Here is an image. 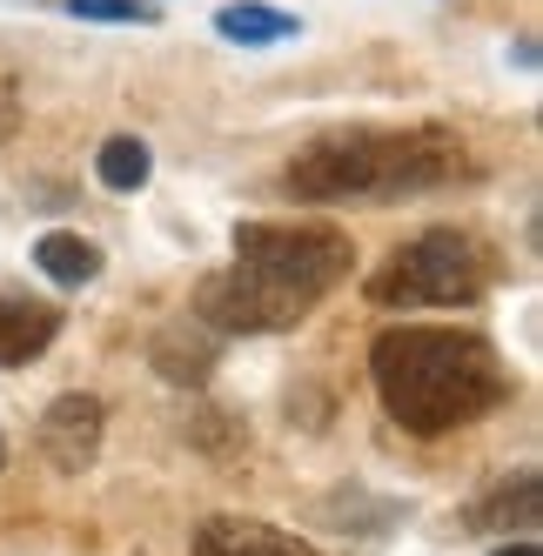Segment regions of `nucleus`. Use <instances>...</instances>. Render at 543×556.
<instances>
[{"instance_id":"nucleus-1","label":"nucleus","mask_w":543,"mask_h":556,"mask_svg":"<svg viewBox=\"0 0 543 556\" xmlns=\"http://www.w3.org/2000/svg\"><path fill=\"white\" fill-rule=\"evenodd\" d=\"M369 376L390 422H403L409 435H450L463 422L490 416L510 376H503L496 349L470 329H390L369 349Z\"/></svg>"},{"instance_id":"nucleus-2","label":"nucleus","mask_w":543,"mask_h":556,"mask_svg":"<svg viewBox=\"0 0 543 556\" xmlns=\"http://www.w3.org/2000/svg\"><path fill=\"white\" fill-rule=\"evenodd\" d=\"M463 175V141L450 128H336L289 162L295 202H356V194H422Z\"/></svg>"},{"instance_id":"nucleus-3","label":"nucleus","mask_w":543,"mask_h":556,"mask_svg":"<svg viewBox=\"0 0 543 556\" xmlns=\"http://www.w3.org/2000/svg\"><path fill=\"white\" fill-rule=\"evenodd\" d=\"M483 282H490V262L470 235L430 228L369 275V302L376 308H463L483 295Z\"/></svg>"},{"instance_id":"nucleus-4","label":"nucleus","mask_w":543,"mask_h":556,"mask_svg":"<svg viewBox=\"0 0 543 556\" xmlns=\"http://www.w3.org/2000/svg\"><path fill=\"white\" fill-rule=\"evenodd\" d=\"M236 262L268 275V282H282L308 302H323L349 268H356V249H349L342 228H323V222H242L236 228Z\"/></svg>"},{"instance_id":"nucleus-5","label":"nucleus","mask_w":543,"mask_h":556,"mask_svg":"<svg viewBox=\"0 0 543 556\" xmlns=\"http://www.w3.org/2000/svg\"><path fill=\"white\" fill-rule=\"evenodd\" d=\"M308 308H316L308 295L268 282V275H255L242 262L209 275V282L195 289V323H209L215 336H276V329H295Z\"/></svg>"},{"instance_id":"nucleus-6","label":"nucleus","mask_w":543,"mask_h":556,"mask_svg":"<svg viewBox=\"0 0 543 556\" xmlns=\"http://www.w3.org/2000/svg\"><path fill=\"white\" fill-rule=\"evenodd\" d=\"M101 429H108V409H101V395H61V403H48V416H41V450H48V463L54 469H67V476H81L94 456H101Z\"/></svg>"},{"instance_id":"nucleus-7","label":"nucleus","mask_w":543,"mask_h":556,"mask_svg":"<svg viewBox=\"0 0 543 556\" xmlns=\"http://www.w3.org/2000/svg\"><path fill=\"white\" fill-rule=\"evenodd\" d=\"M195 556H323V549L276 523H255V516H209L195 530Z\"/></svg>"},{"instance_id":"nucleus-8","label":"nucleus","mask_w":543,"mask_h":556,"mask_svg":"<svg viewBox=\"0 0 543 556\" xmlns=\"http://www.w3.org/2000/svg\"><path fill=\"white\" fill-rule=\"evenodd\" d=\"M215 363H222V336L209 323H195V315H181V323H168L162 336H154V369H162L168 382H181V389L209 382Z\"/></svg>"},{"instance_id":"nucleus-9","label":"nucleus","mask_w":543,"mask_h":556,"mask_svg":"<svg viewBox=\"0 0 543 556\" xmlns=\"http://www.w3.org/2000/svg\"><path fill=\"white\" fill-rule=\"evenodd\" d=\"M61 329V315L48 302H21V295H0V369H27Z\"/></svg>"},{"instance_id":"nucleus-10","label":"nucleus","mask_w":543,"mask_h":556,"mask_svg":"<svg viewBox=\"0 0 543 556\" xmlns=\"http://www.w3.org/2000/svg\"><path fill=\"white\" fill-rule=\"evenodd\" d=\"M34 268H48V282H61V289H88L101 275V249L81 242V235H67V228H48L34 242Z\"/></svg>"},{"instance_id":"nucleus-11","label":"nucleus","mask_w":543,"mask_h":556,"mask_svg":"<svg viewBox=\"0 0 543 556\" xmlns=\"http://www.w3.org/2000/svg\"><path fill=\"white\" fill-rule=\"evenodd\" d=\"M215 34L222 41H242V48H276V41H295V14L282 8H262V0H236V8L215 14Z\"/></svg>"},{"instance_id":"nucleus-12","label":"nucleus","mask_w":543,"mask_h":556,"mask_svg":"<svg viewBox=\"0 0 543 556\" xmlns=\"http://www.w3.org/2000/svg\"><path fill=\"white\" fill-rule=\"evenodd\" d=\"M470 523H477V530H490V523L510 530V523H517V530L530 536V530H536V476L523 469V476H510V483H496V496L470 509Z\"/></svg>"},{"instance_id":"nucleus-13","label":"nucleus","mask_w":543,"mask_h":556,"mask_svg":"<svg viewBox=\"0 0 543 556\" xmlns=\"http://www.w3.org/2000/svg\"><path fill=\"white\" fill-rule=\"evenodd\" d=\"M94 175H101V188H114V194H135V188H148V175H154V154H148V141H135V135H114V141L101 148Z\"/></svg>"},{"instance_id":"nucleus-14","label":"nucleus","mask_w":543,"mask_h":556,"mask_svg":"<svg viewBox=\"0 0 543 556\" xmlns=\"http://www.w3.org/2000/svg\"><path fill=\"white\" fill-rule=\"evenodd\" d=\"M74 21H108V27H148L154 0H61Z\"/></svg>"},{"instance_id":"nucleus-15","label":"nucleus","mask_w":543,"mask_h":556,"mask_svg":"<svg viewBox=\"0 0 543 556\" xmlns=\"http://www.w3.org/2000/svg\"><path fill=\"white\" fill-rule=\"evenodd\" d=\"M496 556H536V543H510V549H496Z\"/></svg>"},{"instance_id":"nucleus-16","label":"nucleus","mask_w":543,"mask_h":556,"mask_svg":"<svg viewBox=\"0 0 543 556\" xmlns=\"http://www.w3.org/2000/svg\"><path fill=\"white\" fill-rule=\"evenodd\" d=\"M8 128H14V114H8V108H0V141H8Z\"/></svg>"},{"instance_id":"nucleus-17","label":"nucleus","mask_w":543,"mask_h":556,"mask_svg":"<svg viewBox=\"0 0 543 556\" xmlns=\"http://www.w3.org/2000/svg\"><path fill=\"white\" fill-rule=\"evenodd\" d=\"M0 463H8V435H0Z\"/></svg>"}]
</instances>
